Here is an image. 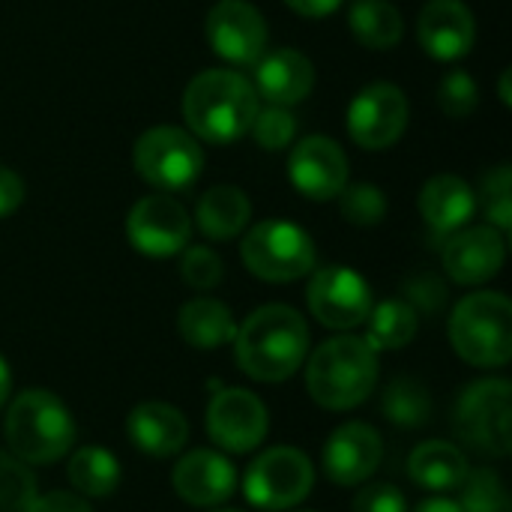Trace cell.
Segmentation results:
<instances>
[{"label":"cell","instance_id":"obj_1","mask_svg":"<svg viewBox=\"0 0 512 512\" xmlns=\"http://www.w3.org/2000/svg\"><path fill=\"white\" fill-rule=\"evenodd\" d=\"M237 366L261 384L288 381L309 354V327L303 315L285 303L255 309L234 336Z\"/></svg>","mask_w":512,"mask_h":512},{"label":"cell","instance_id":"obj_2","mask_svg":"<svg viewBox=\"0 0 512 512\" xmlns=\"http://www.w3.org/2000/svg\"><path fill=\"white\" fill-rule=\"evenodd\" d=\"M258 114L252 81L234 69H204L183 93V117L195 138L207 144H234L249 135Z\"/></svg>","mask_w":512,"mask_h":512},{"label":"cell","instance_id":"obj_3","mask_svg":"<svg viewBox=\"0 0 512 512\" xmlns=\"http://www.w3.org/2000/svg\"><path fill=\"white\" fill-rule=\"evenodd\" d=\"M378 351L363 336H336L318 345L306 363V390L327 411L363 405L378 384Z\"/></svg>","mask_w":512,"mask_h":512},{"label":"cell","instance_id":"obj_4","mask_svg":"<svg viewBox=\"0 0 512 512\" xmlns=\"http://www.w3.org/2000/svg\"><path fill=\"white\" fill-rule=\"evenodd\" d=\"M3 438L9 453L24 465H51L72 450L75 420L60 396L48 390H24L6 411Z\"/></svg>","mask_w":512,"mask_h":512},{"label":"cell","instance_id":"obj_5","mask_svg":"<svg viewBox=\"0 0 512 512\" xmlns=\"http://www.w3.org/2000/svg\"><path fill=\"white\" fill-rule=\"evenodd\" d=\"M456 354L477 369H501L512 360V303L498 291H477L450 315Z\"/></svg>","mask_w":512,"mask_h":512},{"label":"cell","instance_id":"obj_6","mask_svg":"<svg viewBox=\"0 0 512 512\" xmlns=\"http://www.w3.org/2000/svg\"><path fill=\"white\" fill-rule=\"evenodd\" d=\"M240 258L252 276L285 285L315 270V243L300 225L288 219H267L246 231Z\"/></svg>","mask_w":512,"mask_h":512},{"label":"cell","instance_id":"obj_7","mask_svg":"<svg viewBox=\"0 0 512 512\" xmlns=\"http://www.w3.org/2000/svg\"><path fill=\"white\" fill-rule=\"evenodd\" d=\"M512 387L504 378H483L456 402V435L483 456L504 459L512 450Z\"/></svg>","mask_w":512,"mask_h":512},{"label":"cell","instance_id":"obj_8","mask_svg":"<svg viewBox=\"0 0 512 512\" xmlns=\"http://www.w3.org/2000/svg\"><path fill=\"white\" fill-rule=\"evenodd\" d=\"M132 162L141 180L153 189L183 192L201 177L204 153L192 132L177 126H153L135 141Z\"/></svg>","mask_w":512,"mask_h":512},{"label":"cell","instance_id":"obj_9","mask_svg":"<svg viewBox=\"0 0 512 512\" xmlns=\"http://www.w3.org/2000/svg\"><path fill=\"white\" fill-rule=\"evenodd\" d=\"M315 486V468L306 453L294 447L264 450L243 477V495L252 507L282 512L309 498Z\"/></svg>","mask_w":512,"mask_h":512},{"label":"cell","instance_id":"obj_10","mask_svg":"<svg viewBox=\"0 0 512 512\" xmlns=\"http://www.w3.org/2000/svg\"><path fill=\"white\" fill-rule=\"evenodd\" d=\"M408 96L390 81L363 87L348 105V132L363 150L393 147L408 126Z\"/></svg>","mask_w":512,"mask_h":512},{"label":"cell","instance_id":"obj_11","mask_svg":"<svg viewBox=\"0 0 512 512\" xmlns=\"http://www.w3.org/2000/svg\"><path fill=\"white\" fill-rule=\"evenodd\" d=\"M126 237L147 258H171L189 246L192 219L177 198L153 192L129 210Z\"/></svg>","mask_w":512,"mask_h":512},{"label":"cell","instance_id":"obj_12","mask_svg":"<svg viewBox=\"0 0 512 512\" xmlns=\"http://www.w3.org/2000/svg\"><path fill=\"white\" fill-rule=\"evenodd\" d=\"M306 303L324 327L354 330L372 312V288L351 267H321L306 288Z\"/></svg>","mask_w":512,"mask_h":512},{"label":"cell","instance_id":"obj_13","mask_svg":"<svg viewBox=\"0 0 512 512\" xmlns=\"http://www.w3.org/2000/svg\"><path fill=\"white\" fill-rule=\"evenodd\" d=\"M267 429L270 417L264 402L243 387H225L207 405V435L228 453H252L264 444Z\"/></svg>","mask_w":512,"mask_h":512},{"label":"cell","instance_id":"obj_14","mask_svg":"<svg viewBox=\"0 0 512 512\" xmlns=\"http://www.w3.org/2000/svg\"><path fill=\"white\" fill-rule=\"evenodd\" d=\"M210 48L234 63L255 66L267 54V21L249 0H219L204 21Z\"/></svg>","mask_w":512,"mask_h":512},{"label":"cell","instance_id":"obj_15","mask_svg":"<svg viewBox=\"0 0 512 512\" xmlns=\"http://www.w3.org/2000/svg\"><path fill=\"white\" fill-rule=\"evenodd\" d=\"M288 177L300 195L312 201H333L348 186V156L333 138L309 135L291 150Z\"/></svg>","mask_w":512,"mask_h":512},{"label":"cell","instance_id":"obj_16","mask_svg":"<svg viewBox=\"0 0 512 512\" xmlns=\"http://www.w3.org/2000/svg\"><path fill=\"white\" fill-rule=\"evenodd\" d=\"M384 459V441L369 423H345L324 444V474L336 486H363Z\"/></svg>","mask_w":512,"mask_h":512},{"label":"cell","instance_id":"obj_17","mask_svg":"<svg viewBox=\"0 0 512 512\" xmlns=\"http://www.w3.org/2000/svg\"><path fill=\"white\" fill-rule=\"evenodd\" d=\"M507 261V240L498 228H459L444 243V270L459 285H486Z\"/></svg>","mask_w":512,"mask_h":512},{"label":"cell","instance_id":"obj_18","mask_svg":"<svg viewBox=\"0 0 512 512\" xmlns=\"http://www.w3.org/2000/svg\"><path fill=\"white\" fill-rule=\"evenodd\" d=\"M417 39L429 57L453 63L474 48V12L465 6V0H426L417 18Z\"/></svg>","mask_w":512,"mask_h":512},{"label":"cell","instance_id":"obj_19","mask_svg":"<svg viewBox=\"0 0 512 512\" xmlns=\"http://www.w3.org/2000/svg\"><path fill=\"white\" fill-rule=\"evenodd\" d=\"M171 486L177 498H183L192 507H219L234 495L237 471L216 450H192L177 462Z\"/></svg>","mask_w":512,"mask_h":512},{"label":"cell","instance_id":"obj_20","mask_svg":"<svg viewBox=\"0 0 512 512\" xmlns=\"http://www.w3.org/2000/svg\"><path fill=\"white\" fill-rule=\"evenodd\" d=\"M255 93L270 105L291 108L303 102L315 87V66L297 48H276L255 63Z\"/></svg>","mask_w":512,"mask_h":512},{"label":"cell","instance_id":"obj_21","mask_svg":"<svg viewBox=\"0 0 512 512\" xmlns=\"http://www.w3.org/2000/svg\"><path fill=\"white\" fill-rule=\"evenodd\" d=\"M126 435L141 453L153 459H168L186 447L189 420L168 402H141L126 417Z\"/></svg>","mask_w":512,"mask_h":512},{"label":"cell","instance_id":"obj_22","mask_svg":"<svg viewBox=\"0 0 512 512\" xmlns=\"http://www.w3.org/2000/svg\"><path fill=\"white\" fill-rule=\"evenodd\" d=\"M420 216L435 234H456L477 213V192L456 174L432 177L420 192Z\"/></svg>","mask_w":512,"mask_h":512},{"label":"cell","instance_id":"obj_23","mask_svg":"<svg viewBox=\"0 0 512 512\" xmlns=\"http://www.w3.org/2000/svg\"><path fill=\"white\" fill-rule=\"evenodd\" d=\"M252 216V201L237 186H213L198 198L195 225L207 240L225 243L246 231Z\"/></svg>","mask_w":512,"mask_h":512},{"label":"cell","instance_id":"obj_24","mask_svg":"<svg viewBox=\"0 0 512 512\" xmlns=\"http://www.w3.org/2000/svg\"><path fill=\"white\" fill-rule=\"evenodd\" d=\"M177 330L186 345H192L198 351H216V348L234 342L237 321L225 303H219L213 297H198V300L183 303V309L177 312Z\"/></svg>","mask_w":512,"mask_h":512},{"label":"cell","instance_id":"obj_25","mask_svg":"<svg viewBox=\"0 0 512 512\" xmlns=\"http://www.w3.org/2000/svg\"><path fill=\"white\" fill-rule=\"evenodd\" d=\"M468 471L471 465L465 453L444 441H426L408 459L411 480L426 492H456L465 483Z\"/></svg>","mask_w":512,"mask_h":512},{"label":"cell","instance_id":"obj_26","mask_svg":"<svg viewBox=\"0 0 512 512\" xmlns=\"http://www.w3.org/2000/svg\"><path fill=\"white\" fill-rule=\"evenodd\" d=\"M348 24L357 42L375 51L399 45L405 33L402 12L390 0H354L348 9Z\"/></svg>","mask_w":512,"mask_h":512},{"label":"cell","instance_id":"obj_27","mask_svg":"<svg viewBox=\"0 0 512 512\" xmlns=\"http://www.w3.org/2000/svg\"><path fill=\"white\" fill-rule=\"evenodd\" d=\"M69 483L81 498H108L120 486V462L102 447H81L69 459Z\"/></svg>","mask_w":512,"mask_h":512},{"label":"cell","instance_id":"obj_28","mask_svg":"<svg viewBox=\"0 0 512 512\" xmlns=\"http://www.w3.org/2000/svg\"><path fill=\"white\" fill-rule=\"evenodd\" d=\"M369 333L363 336L375 351H399L417 336V312L405 300H384L369 312Z\"/></svg>","mask_w":512,"mask_h":512},{"label":"cell","instance_id":"obj_29","mask_svg":"<svg viewBox=\"0 0 512 512\" xmlns=\"http://www.w3.org/2000/svg\"><path fill=\"white\" fill-rule=\"evenodd\" d=\"M381 411L399 429H420L432 420V396L417 378H396L384 390Z\"/></svg>","mask_w":512,"mask_h":512},{"label":"cell","instance_id":"obj_30","mask_svg":"<svg viewBox=\"0 0 512 512\" xmlns=\"http://www.w3.org/2000/svg\"><path fill=\"white\" fill-rule=\"evenodd\" d=\"M456 492H462L459 507L465 512H512L510 492L504 480L489 468L468 471L465 483Z\"/></svg>","mask_w":512,"mask_h":512},{"label":"cell","instance_id":"obj_31","mask_svg":"<svg viewBox=\"0 0 512 512\" xmlns=\"http://www.w3.org/2000/svg\"><path fill=\"white\" fill-rule=\"evenodd\" d=\"M33 501H36L33 471L21 459L0 453V512H30Z\"/></svg>","mask_w":512,"mask_h":512},{"label":"cell","instance_id":"obj_32","mask_svg":"<svg viewBox=\"0 0 512 512\" xmlns=\"http://www.w3.org/2000/svg\"><path fill=\"white\" fill-rule=\"evenodd\" d=\"M480 204L492 228L507 234L512 228V168L498 165L480 183Z\"/></svg>","mask_w":512,"mask_h":512},{"label":"cell","instance_id":"obj_33","mask_svg":"<svg viewBox=\"0 0 512 512\" xmlns=\"http://www.w3.org/2000/svg\"><path fill=\"white\" fill-rule=\"evenodd\" d=\"M339 198H342L339 207H342L345 222H351L357 228H372V225H378L387 216V198H384V192L375 183L345 186L339 192Z\"/></svg>","mask_w":512,"mask_h":512},{"label":"cell","instance_id":"obj_34","mask_svg":"<svg viewBox=\"0 0 512 512\" xmlns=\"http://www.w3.org/2000/svg\"><path fill=\"white\" fill-rule=\"evenodd\" d=\"M438 105L447 117L465 120L477 111L480 105V87L465 69H453L441 78L438 84Z\"/></svg>","mask_w":512,"mask_h":512},{"label":"cell","instance_id":"obj_35","mask_svg":"<svg viewBox=\"0 0 512 512\" xmlns=\"http://www.w3.org/2000/svg\"><path fill=\"white\" fill-rule=\"evenodd\" d=\"M249 132L258 141V147H264V150H285L294 141V135H297V120H294V114L288 108L270 105V108H258Z\"/></svg>","mask_w":512,"mask_h":512},{"label":"cell","instance_id":"obj_36","mask_svg":"<svg viewBox=\"0 0 512 512\" xmlns=\"http://www.w3.org/2000/svg\"><path fill=\"white\" fill-rule=\"evenodd\" d=\"M180 276L195 291H213L222 282L225 267H222V258L210 246H189L180 261Z\"/></svg>","mask_w":512,"mask_h":512},{"label":"cell","instance_id":"obj_37","mask_svg":"<svg viewBox=\"0 0 512 512\" xmlns=\"http://www.w3.org/2000/svg\"><path fill=\"white\" fill-rule=\"evenodd\" d=\"M405 303L414 309V312H426V315H435L444 309L447 303V288L444 282L435 276V273H420L414 276L408 285H405Z\"/></svg>","mask_w":512,"mask_h":512},{"label":"cell","instance_id":"obj_38","mask_svg":"<svg viewBox=\"0 0 512 512\" xmlns=\"http://www.w3.org/2000/svg\"><path fill=\"white\" fill-rule=\"evenodd\" d=\"M354 512H408V501L396 486L375 483L357 492L354 498Z\"/></svg>","mask_w":512,"mask_h":512},{"label":"cell","instance_id":"obj_39","mask_svg":"<svg viewBox=\"0 0 512 512\" xmlns=\"http://www.w3.org/2000/svg\"><path fill=\"white\" fill-rule=\"evenodd\" d=\"M24 201V180L18 171L0 165V219L12 216Z\"/></svg>","mask_w":512,"mask_h":512},{"label":"cell","instance_id":"obj_40","mask_svg":"<svg viewBox=\"0 0 512 512\" xmlns=\"http://www.w3.org/2000/svg\"><path fill=\"white\" fill-rule=\"evenodd\" d=\"M30 512H93L90 504L75 495V492H48V495H36L33 510Z\"/></svg>","mask_w":512,"mask_h":512},{"label":"cell","instance_id":"obj_41","mask_svg":"<svg viewBox=\"0 0 512 512\" xmlns=\"http://www.w3.org/2000/svg\"><path fill=\"white\" fill-rule=\"evenodd\" d=\"M297 15H306V18H324V15H333L342 0H285Z\"/></svg>","mask_w":512,"mask_h":512},{"label":"cell","instance_id":"obj_42","mask_svg":"<svg viewBox=\"0 0 512 512\" xmlns=\"http://www.w3.org/2000/svg\"><path fill=\"white\" fill-rule=\"evenodd\" d=\"M417 512H465L459 507V501H447V498H432V501H423Z\"/></svg>","mask_w":512,"mask_h":512},{"label":"cell","instance_id":"obj_43","mask_svg":"<svg viewBox=\"0 0 512 512\" xmlns=\"http://www.w3.org/2000/svg\"><path fill=\"white\" fill-rule=\"evenodd\" d=\"M9 390H12V372H9V363L0 357V408H3L6 399H9Z\"/></svg>","mask_w":512,"mask_h":512},{"label":"cell","instance_id":"obj_44","mask_svg":"<svg viewBox=\"0 0 512 512\" xmlns=\"http://www.w3.org/2000/svg\"><path fill=\"white\" fill-rule=\"evenodd\" d=\"M501 102H504L507 108H510V105H512V96H510V69H507V72L501 75Z\"/></svg>","mask_w":512,"mask_h":512},{"label":"cell","instance_id":"obj_45","mask_svg":"<svg viewBox=\"0 0 512 512\" xmlns=\"http://www.w3.org/2000/svg\"><path fill=\"white\" fill-rule=\"evenodd\" d=\"M216 512H240V510H216Z\"/></svg>","mask_w":512,"mask_h":512}]
</instances>
